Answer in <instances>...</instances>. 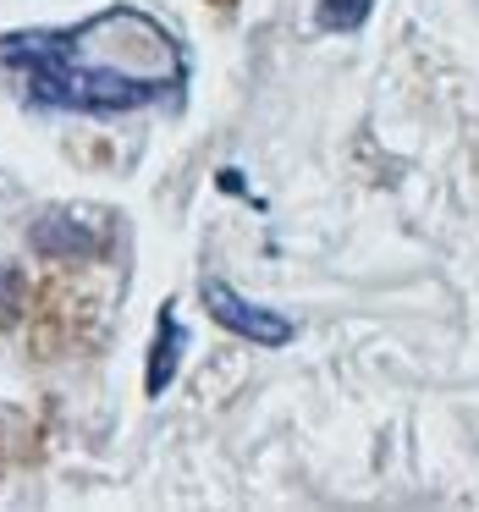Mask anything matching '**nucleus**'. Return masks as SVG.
Returning <instances> with one entry per match:
<instances>
[{
    "instance_id": "39448f33",
    "label": "nucleus",
    "mask_w": 479,
    "mask_h": 512,
    "mask_svg": "<svg viewBox=\"0 0 479 512\" xmlns=\"http://www.w3.org/2000/svg\"><path fill=\"white\" fill-rule=\"evenodd\" d=\"M210 6H232V0H210Z\"/></svg>"
},
{
    "instance_id": "20e7f679",
    "label": "nucleus",
    "mask_w": 479,
    "mask_h": 512,
    "mask_svg": "<svg viewBox=\"0 0 479 512\" xmlns=\"http://www.w3.org/2000/svg\"><path fill=\"white\" fill-rule=\"evenodd\" d=\"M369 12H375V0H320L314 23H320L325 34H358V28L369 23Z\"/></svg>"
},
{
    "instance_id": "f257e3e1",
    "label": "nucleus",
    "mask_w": 479,
    "mask_h": 512,
    "mask_svg": "<svg viewBox=\"0 0 479 512\" xmlns=\"http://www.w3.org/2000/svg\"><path fill=\"white\" fill-rule=\"evenodd\" d=\"M0 67L17 78L28 105L72 116L177 105L188 89L182 39L127 0L67 28H17L0 39Z\"/></svg>"
},
{
    "instance_id": "f03ea898",
    "label": "nucleus",
    "mask_w": 479,
    "mask_h": 512,
    "mask_svg": "<svg viewBox=\"0 0 479 512\" xmlns=\"http://www.w3.org/2000/svg\"><path fill=\"white\" fill-rule=\"evenodd\" d=\"M204 309H210L215 325H226V331H237L243 342L254 347H281L292 342V320L281 309H265V303L243 298L237 287H226V281H204Z\"/></svg>"
},
{
    "instance_id": "7ed1b4c3",
    "label": "nucleus",
    "mask_w": 479,
    "mask_h": 512,
    "mask_svg": "<svg viewBox=\"0 0 479 512\" xmlns=\"http://www.w3.org/2000/svg\"><path fill=\"white\" fill-rule=\"evenodd\" d=\"M160 331H155V347H149V369H144V391L149 397H166V386L177 380V369H182V347H188V331H182V320H177V309H160Z\"/></svg>"
}]
</instances>
